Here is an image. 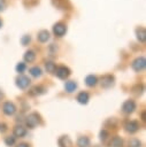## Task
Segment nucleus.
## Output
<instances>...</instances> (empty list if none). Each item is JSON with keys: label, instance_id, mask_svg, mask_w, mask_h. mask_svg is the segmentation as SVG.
Wrapping results in <instances>:
<instances>
[{"label": "nucleus", "instance_id": "1", "mask_svg": "<svg viewBox=\"0 0 146 147\" xmlns=\"http://www.w3.org/2000/svg\"><path fill=\"white\" fill-rule=\"evenodd\" d=\"M39 122H40V117H39V115L36 114V113L30 114V115L26 117V119H25L26 126H28L29 129H33V127H36V126L39 124Z\"/></svg>", "mask_w": 146, "mask_h": 147}, {"label": "nucleus", "instance_id": "2", "mask_svg": "<svg viewBox=\"0 0 146 147\" xmlns=\"http://www.w3.org/2000/svg\"><path fill=\"white\" fill-rule=\"evenodd\" d=\"M55 75L59 77V78H61V79H66L67 77H69V75H70V70H69V68H67V67H64V65H61V67H57V68H55Z\"/></svg>", "mask_w": 146, "mask_h": 147}, {"label": "nucleus", "instance_id": "3", "mask_svg": "<svg viewBox=\"0 0 146 147\" xmlns=\"http://www.w3.org/2000/svg\"><path fill=\"white\" fill-rule=\"evenodd\" d=\"M16 85H17L20 88H22V90L26 88V87L30 85V79H29V77L23 76V75L18 76V77L16 78Z\"/></svg>", "mask_w": 146, "mask_h": 147}, {"label": "nucleus", "instance_id": "4", "mask_svg": "<svg viewBox=\"0 0 146 147\" xmlns=\"http://www.w3.org/2000/svg\"><path fill=\"white\" fill-rule=\"evenodd\" d=\"M124 127H125V131H126V132L135 133V132H137V131L139 130L140 126H139V123H138L137 121H129V122L125 123Z\"/></svg>", "mask_w": 146, "mask_h": 147}, {"label": "nucleus", "instance_id": "5", "mask_svg": "<svg viewBox=\"0 0 146 147\" xmlns=\"http://www.w3.org/2000/svg\"><path fill=\"white\" fill-rule=\"evenodd\" d=\"M2 111H3V114H6V115H8V116H11V115L15 114L16 107H15V105H14L13 102H6V103H3V106H2Z\"/></svg>", "mask_w": 146, "mask_h": 147}, {"label": "nucleus", "instance_id": "6", "mask_svg": "<svg viewBox=\"0 0 146 147\" xmlns=\"http://www.w3.org/2000/svg\"><path fill=\"white\" fill-rule=\"evenodd\" d=\"M136 109V102L133 100H126L123 106H122V110L125 113V114H130L132 113L133 110Z\"/></svg>", "mask_w": 146, "mask_h": 147}, {"label": "nucleus", "instance_id": "7", "mask_svg": "<svg viewBox=\"0 0 146 147\" xmlns=\"http://www.w3.org/2000/svg\"><path fill=\"white\" fill-rule=\"evenodd\" d=\"M145 68V59L144 57H138L132 62V69L135 71H141Z\"/></svg>", "mask_w": 146, "mask_h": 147}, {"label": "nucleus", "instance_id": "8", "mask_svg": "<svg viewBox=\"0 0 146 147\" xmlns=\"http://www.w3.org/2000/svg\"><path fill=\"white\" fill-rule=\"evenodd\" d=\"M66 31H67V28H66V25L62 24V23H57V24H55V25L53 26V32H54L57 37H62V36L66 33Z\"/></svg>", "mask_w": 146, "mask_h": 147}, {"label": "nucleus", "instance_id": "9", "mask_svg": "<svg viewBox=\"0 0 146 147\" xmlns=\"http://www.w3.org/2000/svg\"><path fill=\"white\" fill-rule=\"evenodd\" d=\"M113 84H114V77H113V76L106 75V76L101 77V86H102V87L108 88V87H110Z\"/></svg>", "mask_w": 146, "mask_h": 147}, {"label": "nucleus", "instance_id": "10", "mask_svg": "<svg viewBox=\"0 0 146 147\" xmlns=\"http://www.w3.org/2000/svg\"><path fill=\"white\" fill-rule=\"evenodd\" d=\"M26 134V129L22 125H16L14 127V137L15 138H23Z\"/></svg>", "mask_w": 146, "mask_h": 147}, {"label": "nucleus", "instance_id": "11", "mask_svg": "<svg viewBox=\"0 0 146 147\" xmlns=\"http://www.w3.org/2000/svg\"><path fill=\"white\" fill-rule=\"evenodd\" d=\"M59 146L60 147H72V141L68 136H62L59 138Z\"/></svg>", "mask_w": 146, "mask_h": 147}, {"label": "nucleus", "instance_id": "12", "mask_svg": "<svg viewBox=\"0 0 146 147\" xmlns=\"http://www.w3.org/2000/svg\"><path fill=\"white\" fill-rule=\"evenodd\" d=\"M109 146H110V147H122V146H123V140H122V138L118 137V136L113 137L112 140H110V142H109Z\"/></svg>", "mask_w": 146, "mask_h": 147}, {"label": "nucleus", "instance_id": "13", "mask_svg": "<svg viewBox=\"0 0 146 147\" xmlns=\"http://www.w3.org/2000/svg\"><path fill=\"white\" fill-rule=\"evenodd\" d=\"M45 91H46V88L44 86H34L29 91V94L30 95H40V94L45 93Z\"/></svg>", "mask_w": 146, "mask_h": 147}, {"label": "nucleus", "instance_id": "14", "mask_svg": "<svg viewBox=\"0 0 146 147\" xmlns=\"http://www.w3.org/2000/svg\"><path fill=\"white\" fill-rule=\"evenodd\" d=\"M89 99H90V95H89V93H86V92H80V93L77 95V101H78L79 103H82V105L87 103V102H89Z\"/></svg>", "mask_w": 146, "mask_h": 147}, {"label": "nucleus", "instance_id": "15", "mask_svg": "<svg viewBox=\"0 0 146 147\" xmlns=\"http://www.w3.org/2000/svg\"><path fill=\"white\" fill-rule=\"evenodd\" d=\"M77 146L78 147H89L90 146V139L86 136H82L77 140Z\"/></svg>", "mask_w": 146, "mask_h": 147}, {"label": "nucleus", "instance_id": "16", "mask_svg": "<svg viewBox=\"0 0 146 147\" xmlns=\"http://www.w3.org/2000/svg\"><path fill=\"white\" fill-rule=\"evenodd\" d=\"M64 88H66V91H67L68 93H72V92L77 88V84H76V82H74V80H69V82L66 83Z\"/></svg>", "mask_w": 146, "mask_h": 147}, {"label": "nucleus", "instance_id": "17", "mask_svg": "<svg viewBox=\"0 0 146 147\" xmlns=\"http://www.w3.org/2000/svg\"><path fill=\"white\" fill-rule=\"evenodd\" d=\"M97 82H98V79H97V77L93 76V75H89V76L85 78V84H86L87 86H90V87L94 86V85L97 84Z\"/></svg>", "mask_w": 146, "mask_h": 147}, {"label": "nucleus", "instance_id": "18", "mask_svg": "<svg viewBox=\"0 0 146 147\" xmlns=\"http://www.w3.org/2000/svg\"><path fill=\"white\" fill-rule=\"evenodd\" d=\"M48 38H49V33H48V31H46V30H43V31H40V32L38 33V40L41 41V42L47 41Z\"/></svg>", "mask_w": 146, "mask_h": 147}, {"label": "nucleus", "instance_id": "19", "mask_svg": "<svg viewBox=\"0 0 146 147\" xmlns=\"http://www.w3.org/2000/svg\"><path fill=\"white\" fill-rule=\"evenodd\" d=\"M34 57H36V54H34V52H32V51H28V52L24 54V60H25L26 62H32V61L34 60Z\"/></svg>", "mask_w": 146, "mask_h": 147}, {"label": "nucleus", "instance_id": "20", "mask_svg": "<svg viewBox=\"0 0 146 147\" xmlns=\"http://www.w3.org/2000/svg\"><path fill=\"white\" fill-rule=\"evenodd\" d=\"M140 146H141V142L136 138L130 139L128 142V147H140Z\"/></svg>", "mask_w": 146, "mask_h": 147}, {"label": "nucleus", "instance_id": "21", "mask_svg": "<svg viewBox=\"0 0 146 147\" xmlns=\"http://www.w3.org/2000/svg\"><path fill=\"white\" fill-rule=\"evenodd\" d=\"M30 74L33 77H39V76H41V69L38 68V67H33V68L30 69Z\"/></svg>", "mask_w": 146, "mask_h": 147}, {"label": "nucleus", "instance_id": "22", "mask_svg": "<svg viewBox=\"0 0 146 147\" xmlns=\"http://www.w3.org/2000/svg\"><path fill=\"white\" fill-rule=\"evenodd\" d=\"M45 65H46V70L48 72H54L55 71V68H56L55 63H53V62H46Z\"/></svg>", "mask_w": 146, "mask_h": 147}, {"label": "nucleus", "instance_id": "23", "mask_svg": "<svg viewBox=\"0 0 146 147\" xmlns=\"http://www.w3.org/2000/svg\"><path fill=\"white\" fill-rule=\"evenodd\" d=\"M15 140H16L15 137H10V136H9V137H6V138H5V144H6L7 146H13V145L15 144Z\"/></svg>", "mask_w": 146, "mask_h": 147}, {"label": "nucleus", "instance_id": "24", "mask_svg": "<svg viewBox=\"0 0 146 147\" xmlns=\"http://www.w3.org/2000/svg\"><path fill=\"white\" fill-rule=\"evenodd\" d=\"M25 69H26V65H25V63H23V62H21V63H18V64L16 65V71L20 72V74H23Z\"/></svg>", "mask_w": 146, "mask_h": 147}, {"label": "nucleus", "instance_id": "25", "mask_svg": "<svg viewBox=\"0 0 146 147\" xmlns=\"http://www.w3.org/2000/svg\"><path fill=\"white\" fill-rule=\"evenodd\" d=\"M108 124H110V126H112L113 129H116V125H117V121H116L115 118H109V119L106 122V125H108Z\"/></svg>", "mask_w": 146, "mask_h": 147}, {"label": "nucleus", "instance_id": "26", "mask_svg": "<svg viewBox=\"0 0 146 147\" xmlns=\"http://www.w3.org/2000/svg\"><path fill=\"white\" fill-rule=\"evenodd\" d=\"M107 136H108V132H107L106 130H102V131L100 132V139H101L102 141H105V140H106Z\"/></svg>", "mask_w": 146, "mask_h": 147}, {"label": "nucleus", "instance_id": "27", "mask_svg": "<svg viewBox=\"0 0 146 147\" xmlns=\"http://www.w3.org/2000/svg\"><path fill=\"white\" fill-rule=\"evenodd\" d=\"M21 41H22V44L25 46L28 42H30V37H29V36H24V37L21 39Z\"/></svg>", "mask_w": 146, "mask_h": 147}, {"label": "nucleus", "instance_id": "28", "mask_svg": "<svg viewBox=\"0 0 146 147\" xmlns=\"http://www.w3.org/2000/svg\"><path fill=\"white\" fill-rule=\"evenodd\" d=\"M6 131H7V125L3 124V123H0V132L3 133V132H6Z\"/></svg>", "mask_w": 146, "mask_h": 147}, {"label": "nucleus", "instance_id": "29", "mask_svg": "<svg viewBox=\"0 0 146 147\" xmlns=\"http://www.w3.org/2000/svg\"><path fill=\"white\" fill-rule=\"evenodd\" d=\"M5 6H6L5 0H0V10H2V9L5 8Z\"/></svg>", "mask_w": 146, "mask_h": 147}, {"label": "nucleus", "instance_id": "30", "mask_svg": "<svg viewBox=\"0 0 146 147\" xmlns=\"http://www.w3.org/2000/svg\"><path fill=\"white\" fill-rule=\"evenodd\" d=\"M16 147H29V145H28V144H24V142H23V144H20L18 146H16Z\"/></svg>", "mask_w": 146, "mask_h": 147}, {"label": "nucleus", "instance_id": "31", "mask_svg": "<svg viewBox=\"0 0 146 147\" xmlns=\"http://www.w3.org/2000/svg\"><path fill=\"white\" fill-rule=\"evenodd\" d=\"M141 117H143V121H145V119H146V118H145V113H143V114H141Z\"/></svg>", "mask_w": 146, "mask_h": 147}, {"label": "nucleus", "instance_id": "32", "mask_svg": "<svg viewBox=\"0 0 146 147\" xmlns=\"http://www.w3.org/2000/svg\"><path fill=\"white\" fill-rule=\"evenodd\" d=\"M2 98H3V93H2V92H1V91H0V100H1V99H2Z\"/></svg>", "mask_w": 146, "mask_h": 147}, {"label": "nucleus", "instance_id": "33", "mask_svg": "<svg viewBox=\"0 0 146 147\" xmlns=\"http://www.w3.org/2000/svg\"><path fill=\"white\" fill-rule=\"evenodd\" d=\"M1 25H2V22H1V20H0V26H1Z\"/></svg>", "mask_w": 146, "mask_h": 147}]
</instances>
